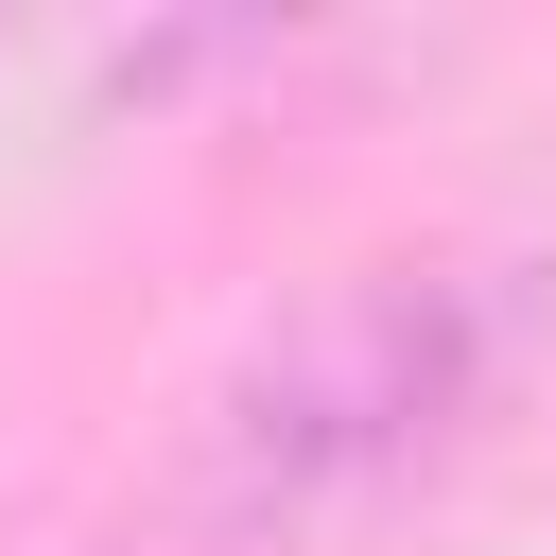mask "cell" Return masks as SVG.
I'll return each instance as SVG.
<instances>
[{
  "label": "cell",
  "instance_id": "cell-1",
  "mask_svg": "<svg viewBox=\"0 0 556 556\" xmlns=\"http://www.w3.org/2000/svg\"><path fill=\"white\" fill-rule=\"evenodd\" d=\"M539 365V261H486V243H400V261H330L295 313H261L226 348V382L191 400V469L174 504L243 556H295V539H348L382 504H417L486 417L504 382Z\"/></svg>",
  "mask_w": 556,
  "mask_h": 556
}]
</instances>
